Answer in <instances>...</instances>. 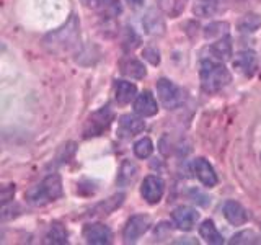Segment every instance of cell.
I'll return each instance as SVG.
<instances>
[{"instance_id": "cell-1", "label": "cell", "mask_w": 261, "mask_h": 245, "mask_svg": "<svg viewBox=\"0 0 261 245\" xmlns=\"http://www.w3.org/2000/svg\"><path fill=\"white\" fill-rule=\"evenodd\" d=\"M79 21L75 16H70V20L61 27L59 30H56L53 33H49L44 39V44L51 53H67L72 47H75L79 43Z\"/></svg>"}, {"instance_id": "cell-17", "label": "cell", "mask_w": 261, "mask_h": 245, "mask_svg": "<svg viewBox=\"0 0 261 245\" xmlns=\"http://www.w3.org/2000/svg\"><path fill=\"white\" fill-rule=\"evenodd\" d=\"M137 93V87L133 82L127 80H116L114 82V96H116V102L121 105H127L136 98Z\"/></svg>"}, {"instance_id": "cell-5", "label": "cell", "mask_w": 261, "mask_h": 245, "mask_svg": "<svg viewBox=\"0 0 261 245\" xmlns=\"http://www.w3.org/2000/svg\"><path fill=\"white\" fill-rule=\"evenodd\" d=\"M157 93L162 105L167 110H175L185 103V92L178 85H175L171 80L160 79L157 82Z\"/></svg>"}, {"instance_id": "cell-10", "label": "cell", "mask_w": 261, "mask_h": 245, "mask_svg": "<svg viewBox=\"0 0 261 245\" xmlns=\"http://www.w3.org/2000/svg\"><path fill=\"white\" fill-rule=\"evenodd\" d=\"M193 172H194V175L199 178V182L204 186L212 188V186L217 185L216 172H214V168H212V165L206 159H196L193 162Z\"/></svg>"}, {"instance_id": "cell-27", "label": "cell", "mask_w": 261, "mask_h": 245, "mask_svg": "<svg viewBox=\"0 0 261 245\" xmlns=\"http://www.w3.org/2000/svg\"><path fill=\"white\" fill-rule=\"evenodd\" d=\"M153 152V144L149 137H144L141 141H137L134 144V154L139 159H147L150 157V154Z\"/></svg>"}, {"instance_id": "cell-29", "label": "cell", "mask_w": 261, "mask_h": 245, "mask_svg": "<svg viewBox=\"0 0 261 245\" xmlns=\"http://www.w3.org/2000/svg\"><path fill=\"white\" fill-rule=\"evenodd\" d=\"M256 242H258V235L253 231H243L235 234L230 240V243H256Z\"/></svg>"}, {"instance_id": "cell-4", "label": "cell", "mask_w": 261, "mask_h": 245, "mask_svg": "<svg viewBox=\"0 0 261 245\" xmlns=\"http://www.w3.org/2000/svg\"><path fill=\"white\" fill-rule=\"evenodd\" d=\"M113 119H114V114H113L110 106H103V108L96 110L95 113L90 114L87 122H85L84 137L90 139V137L101 136L105 131H108V128L111 126Z\"/></svg>"}, {"instance_id": "cell-28", "label": "cell", "mask_w": 261, "mask_h": 245, "mask_svg": "<svg viewBox=\"0 0 261 245\" xmlns=\"http://www.w3.org/2000/svg\"><path fill=\"white\" fill-rule=\"evenodd\" d=\"M228 33V23H211L209 27L204 31V35H206L207 39L211 38H222V36H227Z\"/></svg>"}, {"instance_id": "cell-12", "label": "cell", "mask_w": 261, "mask_h": 245, "mask_svg": "<svg viewBox=\"0 0 261 245\" xmlns=\"http://www.w3.org/2000/svg\"><path fill=\"white\" fill-rule=\"evenodd\" d=\"M84 237L88 243H95V245H103V243H110L111 242V231L105 224H88L84 229Z\"/></svg>"}, {"instance_id": "cell-19", "label": "cell", "mask_w": 261, "mask_h": 245, "mask_svg": "<svg viewBox=\"0 0 261 245\" xmlns=\"http://www.w3.org/2000/svg\"><path fill=\"white\" fill-rule=\"evenodd\" d=\"M199 235L202 237L207 243H214V245H220L224 243V237L217 231V227L214 226L212 220H204V223L199 226Z\"/></svg>"}, {"instance_id": "cell-23", "label": "cell", "mask_w": 261, "mask_h": 245, "mask_svg": "<svg viewBox=\"0 0 261 245\" xmlns=\"http://www.w3.org/2000/svg\"><path fill=\"white\" fill-rule=\"evenodd\" d=\"M46 243H56V245H61V243H67V231L61 226V224H53L49 232L46 234Z\"/></svg>"}, {"instance_id": "cell-6", "label": "cell", "mask_w": 261, "mask_h": 245, "mask_svg": "<svg viewBox=\"0 0 261 245\" xmlns=\"http://www.w3.org/2000/svg\"><path fill=\"white\" fill-rule=\"evenodd\" d=\"M149 227H150V217L149 216H144V214L133 216L127 220V224L124 227V232H122L124 242L126 243L136 242L142 234H145L147 231H149Z\"/></svg>"}, {"instance_id": "cell-26", "label": "cell", "mask_w": 261, "mask_h": 245, "mask_svg": "<svg viewBox=\"0 0 261 245\" xmlns=\"http://www.w3.org/2000/svg\"><path fill=\"white\" fill-rule=\"evenodd\" d=\"M261 27V16L256 13L245 15L239 23V30L243 33H255Z\"/></svg>"}, {"instance_id": "cell-7", "label": "cell", "mask_w": 261, "mask_h": 245, "mask_svg": "<svg viewBox=\"0 0 261 245\" xmlns=\"http://www.w3.org/2000/svg\"><path fill=\"white\" fill-rule=\"evenodd\" d=\"M163 193H165V183H163V180L160 177L149 175L144 180L141 194L149 204H157L162 200Z\"/></svg>"}, {"instance_id": "cell-20", "label": "cell", "mask_w": 261, "mask_h": 245, "mask_svg": "<svg viewBox=\"0 0 261 245\" xmlns=\"http://www.w3.org/2000/svg\"><path fill=\"white\" fill-rule=\"evenodd\" d=\"M211 54L217 57L219 61H228L232 56V41L228 36L219 38L214 44L211 46Z\"/></svg>"}, {"instance_id": "cell-14", "label": "cell", "mask_w": 261, "mask_h": 245, "mask_svg": "<svg viewBox=\"0 0 261 245\" xmlns=\"http://www.w3.org/2000/svg\"><path fill=\"white\" fill-rule=\"evenodd\" d=\"M134 110L137 114H141V116H153V114H157L159 106L150 92H142L141 95L136 96Z\"/></svg>"}, {"instance_id": "cell-11", "label": "cell", "mask_w": 261, "mask_h": 245, "mask_svg": "<svg viewBox=\"0 0 261 245\" xmlns=\"http://www.w3.org/2000/svg\"><path fill=\"white\" fill-rule=\"evenodd\" d=\"M87 5L105 18H114L122 12L119 0H85Z\"/></svg>"}, {"instance_id": "cell-18", "label": "cell", "mask_w": 261, "mask_h": 245, "mask_svg": "<svg viewBox=\"0 0 261 245\" xmlns=\"http://www.w3.org/2000/svg\"><path fill=\"white\" fill-rule=\"evenodd\" d=\"M121 72L130 79H144L147 74L144 64L134 57H127V59L121 61Z\"/></svg>"}, {"instance_id": "cell-16", "label": "cell", "mask_w": 261, "mask_h": 245, "mask_svg": "<svg viewBox=\"0 0 261 245\" xmlns=\"http://www.w3.org/2000/svg\"><path fill=\"white\" fill-rule=\"evenodd\" d=\"M142 27L149 35H163L165 33V20L157 10H149L142 18Z\"/></svg>"}, {"instance_id": "cell-3", "label": "cell", "mask_w": 261, "mask_h": 245, "mask_svg": "<svg viewBox=\"0 0 261 245\" xmlns=\"http://www.w3.org/2000/svg\"><path fill=\"white\" fill-rule=\"evenodd\" d=\"M61 196H62L61 177L57 174H53V175L46 177L39 185L33 186L31 190H28L27 200H28V203L33 204V206H44V204L53 203L57 198H61Z\"/></svg>"}, {"instance_id": "cell-21", "label": "cell", "mask_w": 261, "mask_h": 245, "mask_svg": "<svg viewBox=\"0 0 261 245\" xmlns=\"http://www.w3.org/2000/svg\"><path fill=\"white\" fill-rule=\"evenodd\" d=\"M122 200H124V194H114V196H111L110 200H106L105 203H100L98 206L92 211V214L93 216H103V214H110V212H113L114 209H116L118 206H121V203H122Z\"/></svg>"}, {"instance_id": "cell-2", "label": "cell", "mask_w": 261, "mask_h": 245, "mask_svg": "<svg viewBox=\"0 0 261 245\" xmlns=\"http://www.w3.org/2000/svg\"><path fill=\"white\" fill-rule=\"evenodd\" d=\"M201 85L204 92L216 93L230 84L232 76L224 64H219L214 61H202L201 64Z\"/></svg>"}, {"instance_id": "cell-25", "label": "cell", "mask_w": 261, "mask_h": 245, "mask_svg": "<svg viewBox=\"0 0 261 245\" xmlns=\"http://www.w3.org/2000/svg\"><path fill=\"white\" fill-rule=\"evenodd\" d=\"M193 10L198 16H211L219 10V0H198Z\"/></svg>"}, {"instance_id": "cell-9", "label": "cell", "mask_w": 261, "mask_h": 245, "mask_svg": "<svg viewBox=\"0 0 261 245\" xmlns=\"http://www.w3.org/2000/svg\"><path fill=\"white\" fill-rule=\"evenodd\" d=\"M198 217H199L198 212H196L193 208H188V206L176 208L173 211V214H171L173 224L179 229V231H191V229L196 226Z\"/></svg>"}, {"instance_id": "cell-31", "label": "cell", "mask_w": 261, "mask_h": 245, "mask_svg": "<svg viewBox=\"0 0 261 245\" xmlns=\"http://www.w3.org/2000/svg\"><path fill=\"white\" fill-rule=\"evenodd\" d=\"M13 193H15V185H7L2 188V203L5 204L7 201H10L13 198Z\"/></svg>"}, {"instance_id": "cell-33", "label": "cell", "mask_w": 261, "mask_h": 245, "mask_svg": "<svg viewBox=\"0 0 261 245\" xmlns=\"http://www.w3.org/2000/svg\"><path fill=\"white\" fill-rule=\"evenodd\" d=\"M259 159H261V157H259Z\"/></svg>"}, {"instance_id": "cell-22", "label": "cell", "mask_w": 261, "mask_h": 245, "mask_svg": "<svg viewBox=\"0 0 261 245\" xmlns=\"http://www.w3.org/2000/svg\"><path fill=\"white\" fill-rule=\"evenodd\" d=\"M186 2L188 0H160V7L170 18H176L185 10Z\"/></svg>"}, {"instance_id": "cell-24", "label": "cell", "mask_w": 261, "mask_h": 245, "mask_svg": "<svg viewBox=\"0 0 261 245\" xmlns=\"http://www.w3.org/2000/svg\"><path fill=\"white\" fill-rule=\"evenodd\" d=\"M137 177V167H136V163H133L130 160H126L124 163H122V167H121V174L118 177V182L119 185L122 186H126L129 183H133L134 180Z\"/></svg>"}, {"instance_id": "cell-32", "label": "cell", "mask_w": 261, "mask_h": 245, "mask_svg": "<svg viewBox=\"0 0 261 245\" xmlns=\"http://www.w3.org/2000/svg\"><path fill=\"white\" fill-rule=\"evenodd\" d=\"M129 4H133V5H136V7H139V5H142L144 4V0H127Z\"/></svg>"}, {"instance_id": "cell-30", "label": "cell", "mask_w": 261, "mask_h": 245, "mask_svg": "<svg viewBox=\"0 0 261 245\" xmlns=\"http://www.w3.org/2000/svg\"><path fill=\"white\" fill-rule=\"evenodd\" d=\"M142 56H144V59H147L152 65H159L160 64V54H159V51L155 47H145Z\"/></svg>"}, {"instance_id": "cell-8", "label": "cell", "mask_w": 261, "mask_h": 245, "mask_svg": "<svg viewBox=\"0 0 261 245\" xmlns=\"http://www.w3.org/2000/svg\"><path fill=\"white\" fill-rule=\"evenodd\" d=\"M232 64H233V69L239 74H242L245 77H251L253 74L256 72L258 59H256V54L253 51H240L235 54Z\"/></svg>"}, {"instance_id": "cell-15", "label": "cell", "mask_w": 261, "mask_h": 245, "mask_svg": "<svg viewBox=\"0 0 261 245\" xmlns=\"http://www.w3.org/2000/svg\"><path fill=\"white\" fill-rule=\"evenodd\" d=\"M145 128V122L134 114H124L119 119V134L124 137H133L139 133H142Z\"/></svg>"}, {"instance_id": "cell-13", "label": "cell", "mask_w": 261, "mask_h": 245, "mask_svg": "<svg viewBox=\"0 0 261 245\" xmlns=\"http://www.w3.org/2000/svg\"><path fill=\"white\" fill-rule=\"evenodd\" d=\"M224 216L225 219L230 223L232 226H242L248 220L250 214L247 212V209H245L240 203L237 201H225L224 203Z\"/></svg>"}]
</instances>
